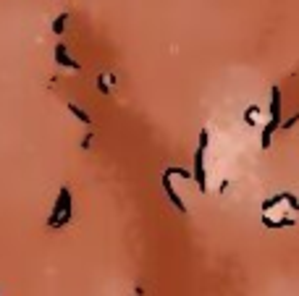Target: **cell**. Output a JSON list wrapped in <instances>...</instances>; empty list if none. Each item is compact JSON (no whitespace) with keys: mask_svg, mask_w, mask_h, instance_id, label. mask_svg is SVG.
Returning <instances> with one entry per match:
<instances>
[{"mask_svg":"<svg viewBox=\"0 0 299 296\" xmlns=\"http://www.w3.org/2000/svg\"><path fill=\"white\" fill-rule=\"evenodd\" d=\"M271 121L265 123V129H262V150L265 147H271V136H273V131L278 129V123H281V92H278V87H273V92H271Z\"/></svg>","mask_w":299,"mask_h":296,"instance_id":"obj_1","label":"cell"},{"mask_svg":"<svg viewBox=\"0 0 299 296\" xmlns=\"http://www.w3.org/2000/svg\"><path fill=\"white\" fill-rule=\"evenodd\" d=\"M181 176V178H189V173L186 170H181V168H165V173H163V189H165V197H168V202L173 207H176L179 212H186V205H184V199L179 197V192L173 189V183H171V176Z\"/></svg>","mask_w":299,"mask_h":296,"instance_id":"obj_2","label":"cell"},{"mask_svg":"<svg viewBox=\"0 0 299 296\" xmlns=\"http://www.w3.org/2000/svg\"><path fill=\"white\" fill-rule=\"evenodd\" d=\"M205 150H208V131L200 134V147L194 152V181L200 183V192H208V181H205Z\"/></svg>","mask_w":299,"mask_h":296,"instance_id":"obj_3","label":"cell"},{"mask_svg":"<svg viewBox=\"0 0 299 296\" xmlns=\"http://www.w3.org/2000/svg\"><path fill=\"white\" fill-rule=\"evenodd\" d=\"M296 220L294 217H281V220H273V217H268L265 212H262V226L265 228H291Z\"/></svg>","mask_w":299,"mask_h":296,"instance_id":"obj_4","label":"cell"},{"mask_svg":"<svg viewBox=\"0 0 299 296\" xmlns=\"http://www.w3.org/2000/svg\"><path fill=\"white\" fill-rule=\"evenodd\" d=\"M58 60H60V63L63 66H66V68H79V63H76V60H71L69 55H66V48H63V45H58Z\"/></svg>","mask_w":299,"mask_h":296,"instance_id":"obj_5","label":"cell"},{"mask_svg":"<svg viewBox=\"0 0 299 296\" xmlns=\"http://www.w3.org/2000/svg\"><path fill=\"white\" fill-rule=\"evenodd\" d=\"M69 110H71V113H74L79 121H82V123H89V121H92V118H89V116L82 110V107H76V105H69Z\"/></svg>","mask_w":299,"mask_h":296,"instance_id":"obj_6","label":"cell"},{"mask_svg":"<svg viewBox=\"0 0 299 296\" xmlns=\"http://www.w3.org/2000/svg\"><path fill=\"white\" fill-rule=\"evenodd\" d=\"M296 121H299V110H296V113H294L291 118H286V121H281V123H278V129H283V131H286V129H291V126H294V123H296Z\"/></svg>","mask_w":299,"mask_h":296,"instance_id":"obj_7","label":"cell"},{"mask_svg":"<svg viewBox=\"0 0 299 296\" xmlns=\"http://www.w3.org/2000/svg\"><path fill=\"white\" fill-rule=\"evenodd\" d=\"M63 21H66V16H60V19L55 21V32H63Z\"/></svg>","mask_w":299,"mask_h":296,"instance_id":"obj_8","label":"cell"},{"mask_svg":"<svg viewBox=\"0 0 299 296\" xmlns=\"http://www.w3.org/2000/svg\"><path fill=\"white\" fill-rule=\"evenodd\" d=\"M89 144H92V134H87V136H84V142H82V147H84V150H87V147H89Z\"/></svg>","mask_w":299,"mask_h":296,"instance_id":"obj_9","label":"cell"}]
</instances>
